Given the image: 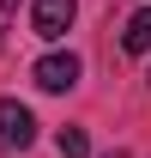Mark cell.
Here are the masks:
<instances>
[{
	"label": "cell",
	"instance_id": "2",
	"mask_svg": "<svg viewBox=\"0 0 151 158\" xmlns=\"http://www.w3.org/2000/svg\"><path fill=\"white\" fill-rule=\"evenodd\" d=\"M30 79H37L42 91H73L79 85V55L73 49H55V55H42L37 67H30Z\"/></svg>",
	"mask_w": 151,
	"mask_h": 158
},
{
	"label": "cell",
	"instance_id": "3",
	"mask_svg": "<svg viewBox=\"0 0 151 158\" xmlns=\"http://www.w3.org/2000/svg\"><path fill=\"white\" fill-rule=\"evenodd\" d=\"M0 140H6L12 152H24V146L37 140V116H30L18 98H0Z\"/></svg>",
	"mask_w": 151,
	"mask_h": 158
},
{
	"label": "cell",
	"instance_id": "6",
	"mask_svg": "<svg viewBox=\"0 0 151 158\" xmlns=\"http://www.w3.org/2000/svg\"><path fill=\"white\" fill-rule=\"evenodd\" d=\"M12 19H18V0H0V49H6V31H12Z\"/></svg>",
	"mask_w": 151,
	"mask_h": 158
},
{
	"label": "cell",
	"instance_id": "4",
	"mask_svg": "<svg viewBox=\"0 0 151 158\" xmlns=\"http://www.w3.org/2000/svg\"><path fill=\"white\" fill-rule=\"evenodd\" d=\"M121 49H127V55H145L151 49V6H139V12L121 24Z\"/></svg>",
	"mask_w": 151,
	"mask_h": 158
},
{
	"label": "cell",
	"instance_id": "5",
	"mask_svg": "<svg viewBox=\"0 0 151 158\" xmlns=\"http://www.w3.org/2000/svg\"><path fill=\"white\" fill-rule=\"evenodd\" d=\"M55 146H60V158H91V140H85V128H60V134H55Z\"/></svg>",
	"mask_w": 151,
	"mask_h": 158
},
{
	"label": "cell",
	"instance_id": "1",
	"mask_svg": "<svg viewBox=\"0 0 151 158\" xmlns=\"http://www.w3.org/2000/svg\"><path fill=\"white\" fill-rule=\"evenodd\" d=\"M73 12H79V0H37V6H30V31H37L42 43H60L73 31Z\"/></svg>",
	"mask_w": 151,
	"mask_h": 158
},
{
	"label": "cell",
	"instance_id": "7",
	"mask_svg": "<svg viewBox=\"0 0 151 158\" xmlns=\"http://www.w3.org/2000/svg\"><path fill=\"white\" fill-rule=\"evenodd\" d=\"M103 158H127V152H121V146H115V152H103Z\"/></svg>",
	"mask_w": 151,
	"mask_h": 158
}]
</instances>
